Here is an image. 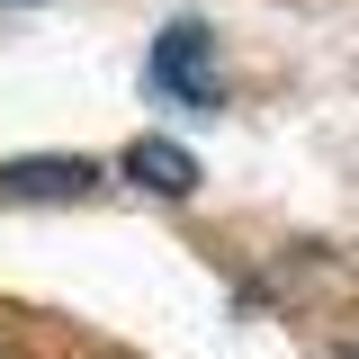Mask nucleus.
Here are the masks:
<instances>
[{
	"label": "nucleus",
	"mask_w": 359,
	"mask_h": 359,
	"mask_svg": "<svg viewBox=\"0 0 359 359\" xmlns=\"http://www.w3.org/2000/svg\"><path fill=\"white\" fill-rule=\"evenodd\" d=\"M0 359H9V351H0Z\"/></svg>",
	"instance_id": "obj_5"
},
{
	"label": "nucleus",
	"mask_w": 359,
	"mask_h": 359,
	"mask_svg": "<svg viewBox=\"0 0 359 359\" xmlns=\"http://www.w3.org/2000/svg\"><path fill=\"white\" fill-rule=\"evenodd\" d=\"M332 359H359V341H351V351H332Z\"/></svg>",
	"instance_id": "obj_4"
},
{
	"label": "nucleus",
	"mask_w": 359,
	"mask_h": 359,
	"mask_svg": "<svg viewBox=\"0 0 359 359\" xmlns=\"http://www.w3.org/2000/svg\"><path fill=\"white\" fill-rule=\"evenodd\" d=\"M126 171H135V189H153V198H189V189H198V162H189V144H171V135H135Z\"/></svg>",
	"instance_id": "obj_3"
},
{
	"label": "nucleus",
	"mask_w": 359,
	"mask_h": 359,
	"mask_svg": "<svg viewBox=\"0 0 359 359\" xmlns=\"http://www.w3.org/2000/svg\"><path fill=\"white\" fill-rule=\"evenodd\" d=\"M99 189V162H63V153H45V162H0V198H90Z\"/></svg>",
	"instance_id": "obj_2"
},
{
	"label": "nucleus",
	"mask_w": 359,
	"mask_h": 359,
	"mask_svg": "<svg viewBox=\"0 0 359 359\" xmlns=\"http://www.w3.org/2000/svg\"><path fill=\"white\" fill-rule=\"evenodd\" d=\"M153 90H171V99H189V108H216V99H224V81H216V36H207L198 18L162 27V45H153Z\"/></svg>",
	"instance_id": "obj_1"
}]
</instances>
